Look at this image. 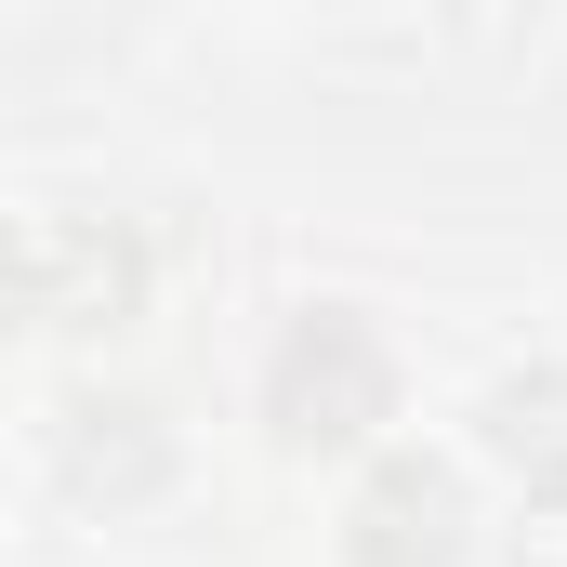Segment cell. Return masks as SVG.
I'll list each match as a JSON object with an SVG mask.
<instances>
[{
	"label": "cell",
	"mask_w": 567,
	"mask_h": 567,
	"mask_svg": "<svg viewBox=\"0 0 567 567\" xmlns=\"http://www.w3.org/2000/svg\"><path fill=\"white\" fill-rule=\"evenodd\" d=\"M488 449H502L528 488H567V370H515V383H488Z\"/></svg>",
	"instance_id": "cell-5"
},
{
	"label": "cell",
	"mask_w": 567,
	"mask_h": 567,
	"mask_svg": "<svg viewBox=\"0 0 567 567\" xmlns=\"http://www.w3.org/2000/svg\"><path fill=\"white\" fill-rule=\"evenodd\" d=\"M27 238V303L40 317H66V330H120L145 290V251L120 225H93V212H53V225H13Z\"/></svg>",
	"instance_id": "cell-3"
},
{
	"label": "cell",
	"mask_w": 567,
	"mask_h": 567,
	"mask_svg": "<svg viewBox=\"0 0 567 567\" xmlns=\"http://www.w3.org/2000/svg\"><path fill=\"white\" fill-rule=\"evenodd\" d=\"M462 542H475V488L435 449H383L357 475V502H343V555L357 567H462Z\"/></svg>",
	"instance_id": "cell-2"
},
{
	"label": "cell",
	"mask_w": 567,
	"mask_h": 567,
	"mask_svg": "<svg viewBox=\"0 0 567 567\" xmlns=\"http://www.w3.org/2000/svg\"><path fill=\"white\" fill-rule=\"evenodd\" d=\"M53 475H66V502H106V515H133L172 488V423L145 410V396H80L66 435H53Z\"/></svg>",
	"instance_id": "cell-4"
},
{
	"label": "cell",
	"mask_w": 567,
	"mask_h": 567,
	"mask_svg": "<svg viewBox=\"0 0 567 567\" xmlns=\"http://www.w3.org/2000/svg\"><path fill=\"white\" fill-rule=\"evenodd\" d=\"M27 317H40V303H27V238H0V343H13Z\"/></svg>",
	"instance_id": "cell-7"
},
{
	"label": "cell",
	"mask_w": 567,
	"mask_h": 567,
	"mask_svg": "<svg viewBox=\"0 0 567 567\" xmlns=\"http://www.w3.org/2000/svg\"><path fill=\"white\" fill-rule=\"evenodd\" d=\"M265 423H278V449H370L396 423V343L370 330V303H303L278 330Z\"/></svg>",
	"instance_id": "cell-1"
},
{
	"label": "cell",
	"mask_w": 567,
	"mask_h": 567,
	"mask_svg": "<svg viewBox=\"0 0 567 567\" xmlns=\"http://www.w3.org/2000/svg\"><path fill=\"white\" fill-rule=\"evenodd\" d=\"M515 567H567V488H528V515H515Z\"/></svg>",
	"instance_id": "cell-6"
}]
</instances>
